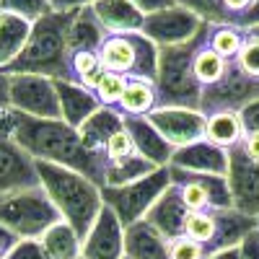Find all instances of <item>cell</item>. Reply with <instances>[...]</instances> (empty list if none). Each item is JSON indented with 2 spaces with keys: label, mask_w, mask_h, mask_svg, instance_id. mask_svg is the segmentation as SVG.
<instances>
[{
  "label": "cell",
  "mask_w": 259,
  "mask_h": 259,
  "mask_svg": "<svg viewBox=\"0 0 259 259\" xmlns=\"http://www.w3.org/2000/svg\"><path fill=\"white\" fill-rule=\"evenodd\" d=\"M143 16H153V13H161L166 8H174L177 0H130Z\"/></svg>",
  "instance_id": "40"
},
{
  "label": "cell",
  "mask_w": 259,
  "mask_h": 259,
  "mask_svg": "<svg viewBox=\"0 0 259 259\" xmlns=\"http://www.w3.org/2000/svg\"><path fill=\"white\" fill-rule=\"evenodd\" d=\"M158 106V91H156V83L153 80H127V89L124 96L119 101L117 109L122 114H150Z\"/></svg>",
  "instance_id": "30"
},
{
  "label": "cell",
  "mask_w": 259,
  "mask_h": 259,
  "mask_svg": "<svg viewBox=\"0 0 259 259\" xmlns=\"http://www.w3.org/2000/svg\"><path fill=\"white\" fill-rule=\"evenodd\" d=\"M158 47L145 34H109L99 50L101 68L106 73L124 75L127 80H153L158 75Z\"/></svg>",
  "instance_id": "6"
},
{
  "label": "cell",
  "mask_w": 259,
  "mask_h": 259,
  "mask_svg": "<svg viewBox=\"0 0 259 259\" xmlns=\"http://www.w3.org/2000/svg\"><path fill=\"white\" fill-rule=\"evenodd\" d=\"M207 259H241V246H233V249H221L210 254Z\"/></svg>",
  "instance_id": "49"
},
{
  "label": "cell",
  "mask_w": 259,
  "mask_h": 259,
  "mask_svg": "<svg viewBox=\"0 0 259 259\" xmlns=\"http://www.w3.org/2000/svg\"><path fill=\"white\" fill-rule=\"evenodd\" d=\"M96 0H50V6L55 13H75L83 8H91Z\"/></svg>",
  "instance_id": "42"
},
{
  "label": "cell",
  "mask_w": 259,
  "mask_h": 259,
  "mask_svg": "<svg viewBox=\"0 0 259 259\" xmlns=\"http://www.w3.org/2000/svg\"><path fill=\"white\" fill-rule=\"evenodd\" d=\"M109 36L106 29L99 24V18L94 16L91 8H83L75 13L73 24L68 29V50H70V57L78 55V52H96L101 50L104 39Z\"/></svg>",
  "instance_id": "24"
},
{
  "label": "cell",
  "mask_w": 259,
  "mask_h": 259,
  "mask_svg": "<svg viewBox=\"0 0 259 259\" xmlns=\"http://www.w3.org/2000/svg\"><path fill=\"white\" fill-rule=\"evenodd\" d=\"M8 73L0 70V119L8 114Z\"/></svg>",
  "instance_id": "48"
},
{
  "label": "cell",
  "mask_w": 259,
  "mask_h": 259,
  "mask_svg": "<svg viewBox=\"0 0 259 259\" xmlns=\"http://www.w3.org/2000/svg\"><path fill=\"white\" fill-rule=\"evenodd\" d=\"M80 259H83V256H80Z\"/></svg>",
  "instance_id": "51"
},
{
  "label": "cell",
  "mask_w": 259,
  "mask_h": 259,
  "mask_svg": "<svg viewBox=\"0 0 259 259\" xmlns=\"http://www.w3.org/2000/svg\"><path fill=\"white\" fill-rule=\"evenodd\" d=\"M158 166H153L148 158H143L140 153H133L127 158L106 163V174H104V187H127L133 182H140L145 177H150Z\"/></svg>",
  "instance_id": "26"
},
{
  "label": "cell",
  "mask_w": 259,
  "mask_h": 259,
  "mask_svg": "<svg viewBox=\"0 0 259 259\" xmlns=\"http://www.w3.org/2000/svg\"><path fill=\"white\" fill-rule=\"evenodd\" d=\"M124 130H127V135L133 138V145H135V150L143 158H148L158 168H166L171 163L174 148L161 138V133L148 122V117H143V114H124Z\"/></svg>",
  "instance_id": "18"
},
{
  "label": "cell",
  "mask_w": 259,
  "mask_h": 259,
  "mask_svg": "<svg viewBox=\"0 0 259 259\" xmlns=\"http://www.w3.org/2000/svg\"><path fill=\"white\" fill-rule=\"evenodd\" d=\"M0 13H11L29 21V24H36L39 18H45L52 11L50 0H0Z\"/></svg>",
  "instance_id": "34"
},
{
  "label": "cell",
  "mask_w": 259,
  "mask_h": 259,
  "mask_svg": "<svg viewBox=\"0 0 259 259\" xmlns=\"http://www.w3.org/2000/svg\"><path fill=\"white\" fill-rule=\"evenodd\" d=\"M239 145L244 148V153H246L249 158L259 161V133H249V135H244V140H241Z\"/></svg>",
  "instance_id": "46"
},
{
  "label": "cell",
  "mask_w": 259,
  "mask_h": 259,
  "mask_svg": "<svg viewBox=\"0 0 259 259\" xmlns=\"http://www.w3.org/2000/svg\"><path fill=\"white\" fill-rule=\"evenodd\" d=\"M60 221L57 207L41 187L18 189L0 197V226L21 241H39Z\"/></svg>",
  "instance_id": "5"
},
{
  "label": "cell",
  "mask_w": 259,
  "mask_h": 259,
  "mask_svg": "<svg viewBox=\"0 0 259 259\" xmlns=\"http://www.w3.org/2000/svg\"><path fill=\"white\" fill-rule=\"evenodd\" d=\"M8 106L36 119H62L60 99L55 80L31 73H11L8 75Z\"/></svg>",
  "instance_id": "8"
},
{
  "label": "cell",
  "mask_w": 259,
  "mask_h": 259,
  "mask_svg": "<svg viewBox=\"0 0 259 259\" xmlns=\"http://www.w3.org/2000/svg\"><path fill=\"white\" fill-rule=\"evenodd\" d=\"M168 254L171 259H207V249L197 241H192L189 236H179V239L168 241Z\"/></svg>",
  "instance_id": "36"
},
{
  "label": "cell",
  "mask_w": 259,
  "mask_h": 259,
  "mask_svg": "<svg viewBox=\"0 0 259 259\" xmlns=\"http://www.w3.org/2000/svg\"><path fill=\"white\" fill-rule=\"evenodd\" d=\"M148 122L153 124L161 138L171 145V148H184L197 140H205V127H207V117L194 112V109H179V106H166V109H153L150 114H145Z\"/></svg>",
  "instance_id": "13"
},
{
  "label": "cell",
  "mask_w": 259,
  "mask_h": 259,
  "mask_svg": "<svg viewBox=\"0 0 259 259\" xmlns=\"http://www.w3.org/2000/svg\"><path fill=\"white\" fill-rule=\"evenodd\" d=\"M21 239H16V236L8 231V228H3V226H0V259H6V254L18 244Z\"/></svg>",
  "instance_id": "47"
},
{
  "label": "cell",
  "mask_w": 259,
  "mask_h": 259,
  "mask_svg": "<svg viewBox=\"0 0 259 259\" xmlns=\"http://www.w3.org/2000/svg\"><path fill=\"white\" fill-rule=\"evenodd\" d=\"M241 259H259V231L249 233L241 244Z\"/></svg>",
  "instance_id": "44"
},
{
  "label": "cell",
  "mask_w": 259,
  "mask_h": 259,
  "mask_svg": "<svg viewBox=\"0 0 259 259\" xmlns=\"http://www.w3.org/2000/svg\"><path fill=\"white\" fill-rule=\"evenodd\" d=\"M124 256L127 259H171L168 241L145 221L124 228Z\"/></svg>",
  "instance_id": "23"
},
{
  "label": "cell",
  "mask_w": 259,
  "mask_h": 259,
  "mask_svg": "<svg viewBox=\"0 0 259 259\" xmlns=\"http://www.w3.org/2000/svg\"><path fill=\"white\" fill-rule=\"evenodd\" d=\"M241 117V124H244V133H259V101H251L249 106H244V109L239 112Z\"/></svg>",
  "instance_id": "41"
},
{
  "label": "cell",
  "mask_w": 259,
  "mask_h": 259,
  "mask_svg": "<svg viewBox=\"0 0 259 259\" xmlns=\"http://www.w3.org/2000/svg\"><path fill=\"white\" fill-rule=\"evenodd\" d=\"M236 60H239L244 73H249L251 78H259V39L251 36L249 31H246V41H244V47Z\"/></svg>",
  "instance_id": "38"
},
{
  "label": "cell",
  "mask_w": 259,
  "mask_h": 259,
  "mask_svg": "<svg viewBox=\"0 0 259 259\" xmlns=\"http://www.w3.org/2000/svg\"><path fill=\"white\" fill-rule=\"evenodd\" d=\"M207 36V24L202 31L187 45L179 47H163L158 52V75H156V91H158V106H179V109H194L200 112L202 101V85L194 75V57H197L202 41Z\"/></svg>",
  "instance_id": "4"
},
{
  "label": "cell",
  "mask_w": 259,
  "mask_h": 259,
  "mask_svg": "<svg viewBox=\"0 0 259 259\" xmlns=\"http://www.w3.org/2000/svg\"><path fill=\"white\" fill-rule=\"evenodd\" d=\"M215 221H218V231H215V241L207 249L210 254L221 251V249L241 246L246 236L259 228L256 218H249V215L233 210V207L231 210H215Z\"/></svg>",
  "instance_id": "22"
},
{
  "label": "cell",
  "mask_w": 259,
  "mask_h": 259,
  "mask_svg": "<svg viewBox=\"0 0 259 259\" xmlns=\"http://www.w3.org/2000/svg\"><path fill=\"white\" fill-rule=\"evenodd\" d=\"M179 6H184L187 11H192L194 16H200L205 24L212 26H233L231 16L223 6V0H177Z\"/></svg>",
  "instance_id": "33"
},
{
  "label": "cell",
  "mask_w": 259,
  "mask_h": 259,
  "mask_svg": "<svg viewBox=\"0 0 259 259\" xmlns=\"http://www.w3.org/2000/svg\"><path fill=\"white\" fill-rule=\"evenodd\" d=\"M29 187H39L36 161L21 150L6 130H0V197Z\"/></svg>",
  "instance_id": "14"
},
{
  "label": "cell",
  "mask_w": 259,
  "mask_h": 259,
  "mask_svg": "<svg viewBox=\"0 0 259 259\" xmlns=\"http://www.w3.org/2000/svg\"><path fill=\"white\" fill-rule=\"evenodd\" d=\"M99 24L106 29V34H133L143 29L145 16L130 3V0H96L91 6Z\"/></svg>",
  "instance_id": "20"
},
{
  "label": "cell",
  "mask_w": 259,
  "mask_h": 259,
  "mask_svg": "<svg viewBox=\"0 0 259 259\" xmlns=\"http://www.w3.org/2000/svg\"><path fill=\"white\" fill-rule=\"evenodd\" d=\"M187 218H189V210H187L182 194H179V187L171 182V187L161 194L158 202L145 215V223L150 228H156L166 241H174L179 236H184Z\"/></svg>",
  "instance_id": "17"
},
{
  "label": "cell",
  "mask_w": 259,
  "mask_h": 259,
  "mask_svg": "<svg viewBox=\"0 0 259 259\" xmlns=\"http://www.w3.org/2000/svg\"><path fill=\"white\" fill-rule=\"evenodd\" d=\"M246 41V31L239 26H212L210 24V47L226 60H236Z\"/></svg>",
  "instance_id": "31"
},
{
  "label": "cell",
  "mask_w": 259,
  "mask_h": 259,
  "mask_svg": "<svg viewBox=\"0 0 259 259\" xmlns=\"http://www.w3.org/2000/svg\"><path fill=\"white\" fill-rule=\"evenodd\" d=\"M251 101H259V78H251L249 73H244L239 60H231L226 78L202 91L200 114L210 119L215 114L241 112Z\"/></svg>",
  "instance_id": "9"
},
{
  "label": "cell",
  "mask_w": 259,
  "mask_h": 259,
  "mask_svg": "<svg viewBox=\"0 0 259 259\" xmlns=\"http://www.w3.org/2000/svg\"><path fill=\"white\" fill-rule=\"evenodd\" d=\"M254 26H259V0H254L251 3V8L241 16V21H239V29H244V31H249V29H254Z\"/></svg>",
  "instance_id": "45"
},
{
  "label": "cell",
  "mask_w": 259,
  "mask_h": 259,
  "mask_svg": "<svg viewBox=\"0 0 259 259\" xmlns=\"http://www.w3.org/2000/svg\"><path fill=\"white\" fill-rule=\"evenodd\" d=\"M55 89H57V99H60V117L73 130H80L101 109L99 96L73 80H55Z\"/></svg>",
  "instance_id": "19"
},
{
  "label": "cell",
  "mask_w": 259,
  "mask_h": 259,
  "mask_svg": "<svg viewBox=\"0 0 259 259\" xmlns=\"http://www.w3.org/2000/svg\"><path fill=\"white\" fill-rule=\"evenodd\" d=\"M31 34V24L18 16L0 13V70H8L24 52Z\"/></svg>",
  "instance_id": "25"
},
{
  "label": "cell",
  "mask_w": 259,
  "mask_h": 259,
  "mask_svg": "<svg viewBox=\"0 0 259 259\" xmlns=\"http://www.w3.org/2000/svg\"><path fill=\"white\" fill-rule=\"evenodd\" d=\"M83 259H124V228L119 218L104 205L89 236L80 241Z\"/></svg>",
  "instance_id": "15"
},
{
  "label": "cell",
  "mask_w": 259,
  "mask_h": 259,
  "mask_svg": "<svg viewBox=\"0 0 259 259\" xmlns=\"http://www.w3.org/2000/svg\"><path fill=\"white\" fill-rule=\"evenodd\" d=\"M168 187H171V171L166 166V168H156L150 177L133 182L127 187H101V197L104 205L119 218L122 228H130L145 221L150 207L158 202V197Z\"/></svg>",
  "instance_id": "7"
},
{
  "label": "cell",
  "mask_w": 259,
  "mask_h": 259,
  "mask_svg": "<svg viewBox=\"0 0 259 259\" xmlns=\"http://www.w3.org/2000/svg\"><path fill=\"white\" fill-rule=\"evenodd\" d=\"M244 124H241V117L239 112H226V114H215L207 119V127H205V140L218 145L223 150H231L233 145H239L244 140Z\"/></svg>",
  "instance_id": "27"
},
{
  "label": "cell",
  "mask_w": 259,
  "mask_h": 259,
  "mask_svg": "<svg viewBox=\"0 0 259 259\" xmlns=\"http://www.w3.org/2000/svg\"><path fill=\"white\" fill-rule=\"evenodd\" d=\"M119 130H124V114L117 109V106H101V109L78 130V135H80L83 145L89 150L104 156L106 143H109Z\"/></svg>",
  "instance_id": "21"
},
{
  "label": "cell",
  "mask_w": 259,
  "mask_h": 259,
  "mask_svg": "<svg viewBox=\"0 0 259 259\" xmlns=\"http://www.w3.org/2000/svg\"><path fill=\"white\" fill-rule=\"evenodd\" d=\"M228 187L233 210L259 221V161L249 158L241 145L228 150Z\"/></svg>",
  "instance_id": "12"
},
{
  "label": "cell",
  "mask_w": 259,
  "mask_h": 259,
  "mask_svg": "<svg viewBox=\"0 0 259 259\" xmlns=\"http://www.w3.org/2000/svg\"><path fill=\"white\" fill-rule=\"evenodd\" d=\"M249 34H251V36H256V39H259V26H254V29H249Z\"/></svg>",
  "instance_id": "50"
},
{
  "label": "cell",
  "mask_w": 259,
  "mask_h": 259,
  "mask_svg": "<svg viewBox=\"0 0 259 259\" xmlns=\"http://www.w3.org/2000/svg\"><path fill=\"white\" fill-rule=\"evenodd\" d=\"M39 244L45 246L50 259H80V236L65 221L55 223L39 239Z\"/></svg>",
  "instance_id": "29"
},
{
  "label": "cell",
  "mask_w": 259,
  "mask_h": 259,
  "mask_svg": "<svg viewBox=\"0 0 259 259\" xmlns=\"http://www.w3.org/2000/svg\"><path fill=\"white\" fill-rule=\"evenodd\" d=\"M78 13V11H75ZM75 13H50L31 24V34L24 52L3 73H31L45 75L50 80H73L70 50H68V29Z\"/></svg>",
  "instance_id": "3"
},
{
  "label": "cell",
  "mask_w": 259,
  "mask_h": 259,
  "mask_svg": "<svg viewBox=\"0 0 259 259\" xmlns=\"http://www.w3.org/2000/svg\"><path fill=\"white\" fill-rule=\"evenodd\" d=\"M6 259H50L45 246H41L39 241H18L8 254Z\"/></svg>",
  "instance_id": "39"
},
{
  "label": "cell",
  "mask_w": 259,
  "mask_h": 259,
  "mask_svg": "<svg viewBox=\"0 0 259 259\" xmlns=\"http://www.w3.org/2000/svg\"><path fill=\"white\" fill-rule=\"evenodd\" d=\"M202 26H205V21L200 16H194L192 11H187L184 6L177 3L174 8L145 16L140 34H145L158 50H163V47L187 45V41H192L202 31Z\"/></svg>",
  "instance_id": "11"
},
{
  "label": "cell",
  "mask_w": 259,
  "mask_h": 259,
  "mask_svg": "<svg viewBox=\"0 0 259 259\" xmlns=\"http://www.w3.org/2000/svg\"><path fill=\"white\" fill-rule=\"evenodd\" d=\"M124 89H127V78L124 75H117V73H104L99 89L94 91L101 101V106H119L122 96H124Z\"/></svg>",
  "instance_id": "35"
},
{
  "label": "cell",
  "mask_w": 259,
  "mask_h": 259,
  "mask_svg": "<svg viewBox=\"0 0 259 259\" xmlns=\"http://www.w3.org/2000/svg\"><path fill=\"white\" fill-rule=\"evenodd\" d=\"M36 174H39V187L47 192V197L57 207L60 218L83 241L104 210L101 187L73 168L45 163V161H36Z\"/></svg>",
  "instance_id": "2"
},
{
  "label": "cell",
  "mask_w": 259,
  "mask_h": 259,
  "mask_svg": "<svg viewBox=\"0 0 259 259\" xmlns=\"http://www.w3.org/2000/svg\"><path fill=\"white\" fill-rule=\"evenodd\" d=\"M251 3H254V0H223V6H226V11L231 16V24L233 26H239L241 16L251 8Z\"/></svg>",
  "instance_id": "43"
},
{
  "label": "cell",
  "mask_w": 259,
  "mask_h": 259,
  "mask_svg": "<svg viewBox=\"0 0 259 259\" xmlns=\"http://www.w3.org/2000/svg\"><path fill=\"white\" fill-rule=\"evenodd\" d=\"M168 166L171 168H182V171H192V174L228 177V150L212 145L207 140H197L192 145L177 148Z\"/></svg>",
  "instance_id": "16"
},
{
  "label": "cell",
  "mask_w": 259,
  "mask_h": 259,
  "mask_svg": "<svg viewBox=\"0 0 259 259\" xmlns=\"http://www.w3.org/2000/svg\"><path fill=\"white\" fill-rule=\"evenodd\" d=\"M171 182L179 187V194L189 212H207V210H231L233 197L226 177L212 174H192V171L171 168Z\"/></svg>",
  "instance_id": "10"
},
{
  "label": "cell",
  "mask_w": 259,
  "mask_h": 259,
  "mask_svg": "<svg viewBox=\"0 0 259 259\" xmlns=\"http://www.w3.org/2000/svg\"><path fill=\"white\" fill-rule=\"evenodd\" d=\"M215 231H218V221H215V210L207 212H189L187 226H184V236H189L192 241L202 244L205 249H210V244L215 241ZM210 254V251H207Z\"/></svg>",
  "instance_id": "32"
},
{
  "label": "cell",
  "mask_w": 259,
  "mask_h": 259,
  "mask_svg": "<svg viewBox=\"0 0 259 259\" xmlns=\"http://www.w3.org/2000/svg\"><path fill=\"white\" fill-rule=\"evenodd\" d=\"M228 68H231V60L221 57L218 52L210 47V24H207V36L202 41L197 57H194V75H197L202 91L210 89V85H215V83H221L226 78Z\"/></svg>",
  "instance_id": "28"
},
{
  "label": "cell",
  "mask_w": 259,
  "mask_h": 259,
  "mask_svg": "<svg viewBox=\"0 0 259 259\" xmlns=\"http://www.w3.org/2000/svg\"><path fill=\"white\" fill-rule=\"evenodd\" d=\"M133 153H138V150H135V145H133V138L127 135V130H119V133H117L109 143H106V148H104L106 163L119 161V158H127V156H133Z\"/></svg>",
  "instance_id": "37"
},
{
  "label": "cell",
  "mask_w": 259,
  "mask_h": 259,
  "mask_svg": "<svg viewBox=\"0 0 259 259\" xmlns=\"http://www.w3.org/2000/svg\"><path fill=\"white\" fill-rule=\"evenodd\" d=\"M0 130H6L21 145V150H26L34 161L73 168L78 174L89 177L94 184L104 187L106 158L85 148L78 130L65 124L62 119H36L8 109V114L0 119Z\"/></svg>",
  "instance_id": "1"
},
{
  "label": "cell",
  "mask_w": 259,
  "mask_h": 259,
  "mask_svg": "<svg viewBox=\"0 0 259 259\" xmlns=\"http://www.w3.org/2000/svg\"><path fill=\"white\" fill-rule=\"evenodd\" d=\"M124 259H127V256H124Z\"/></svg>",
  "instance_id": "52"
}]
</instances>
